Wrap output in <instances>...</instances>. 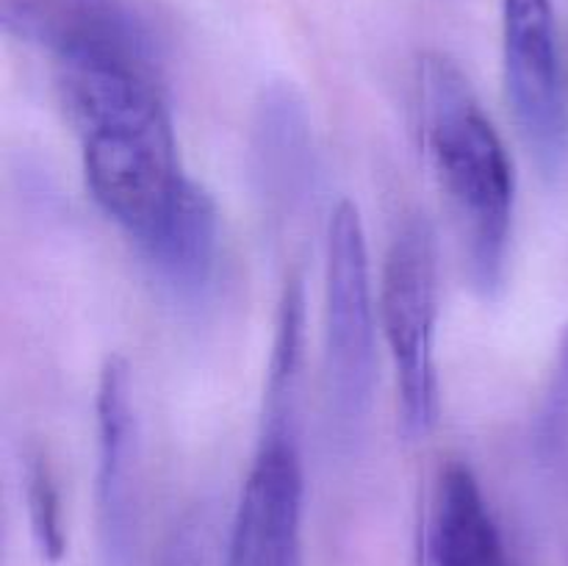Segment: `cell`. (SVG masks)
Listing matches in <instances>:
<instances>
[{"mask_svg":"<svg viewBox=\"0 0 568 566\" xmlns=\"http://www.w3.org/2000/svg\"><path fill=\"white\" fill-rule=\"evenodd\" d=\"M427 566H510L503 530L480 481L460 461L444 466L436 483Z\"/></svg>","mask_w":568,"mask_h":566,"instance_id":"30bf717a","label":"cell"},{"mask_svg":"<svg viewBox=\"0 0 568 566\" xmlns=\"http://www.w3.org/2000/svg\"><path fill=\"white\" fill-rule=\"evenodd\" d=\"M159 566H227V527L214 505H194L172 527Z\"/></svg>","mask_w":568,"mask_h":566,"instance_id":"7c38bea8","label":"cell"},{"mask_svg":"<svg viewBox=\"0 0 568 566\" xmlns=\"http://www.w3.org/2000/svg\"><path fill=\"white\" fill-rule=\"evenodd\" d=\"M419 114L427 159L464 236L471 286L480 297H499L514 236V161L469 75L449 55H422Z\"/></svg>","mask_w":568,"mask_h":566,"instance_id":"7a4b0ae2","label":"cell"},{"mask_svg":"<svg viewBox=\"0 0 568 566\" xmlns=\"http://www.w3.org/2000/svg\"><path fill=\"white\" fill-rule=\"evenodd\" d=\"M55 81L81 137L87 189L100 211L142 247L192 183L178 159L155 64L64 61Z\"/></svg>","mask_w":568,"mask_h":566,"instance_id":"6da1fadb","label":"cell"},{"mask_svg":"<svg viewBox=\"0 0 568 566\" xmlns=\"http://www.w3.org/2000/svg\"><path fill=\"white\" fill-rule=\"evenodd\" d=\"M303 503L294 403L266 405L264 433L227 525V566H303Z\"/></svg>","mask_w":568,"mask_h":566,"instance_id":"5b68a950","label":"cell"},{"mask_svg":"<svg viewBox=\"0 0 568 566\" xmlns=\"http://www.w3.org/2000/svg\"><path fill=\"white\" fill-rule=\"evenodd\" d=\"M139 250L175 297L203 300L220 264V211L209 189L189 183L172 214Z\"/></svg>","mask_w":568,"mask_h":566,"instance_id":"8fae6325","label":"cell"},{"mask_svg":"<svg viewBox=\"0 0 568 566\" xmlns=\"http://www.w3.org/2000/svg\"><path fill=\"white\" fill-rule=\"evenodd\" d=\"M311 122L303 98L288 83H270L255 109L253 175L266 209L288 211L311 183Z\"/></svg>","mask_w":568,"mask_h":566,"instance_id":"9c48e42d","label":"cell"},{"mask_svg":"<svg viewBox=\"0 0 568 566\" xmlns=\"http://www.w3.org/2000/svg\"><path fill=\"white\" fill-rule=\"evenodd\" d=\"M438 255L425 216H410L388 247L381 281V322L397 372L405 436L430 433L438 408L436 383Z\"/></svg>","mask_w":568,"mask_h":566,"instance_id":"277c9868","label":"cell"},{"mask_svg":"<svg viewBox=\"0 0 568 566\" xmlns=\"http://www.w3.org/2000/svg\"><path fill=\"white\" fill-rule=\"evenodd\" d=\"M325 386L333 433L353 444L375 392V294L364 220L353 200H342L327 225Z\"/></svg>","mask_w":568,"mask_h":566,"instance_id":"3957f363","label":"cell"},{"mask_svg":"<svg viewBox=\"0 0 568 566\" xmlns=\"http://www.w3.org/2000/svg\"><path fill=\"white\" fill-rule=\"evenodd\" d=\"M505 92L544 178L568 164V98L552 0H503Z\"/></svg>","mask_w":568,"mask_h":566,"instance_id":"8992f818","label":"cell"},{"mask_svg":"<svg viewBox=\"0 0 568 566\" xmlns=\"http://www.w3.org/2000/svg\"><path fill=\"white\" fill-rule=\"evenodd\" d=\"M532 444L538 458L547 464L564 458L568 449V325L555 350V364L532 427Z\"/></svg>","mask_w":568,"mask_h":566,"instance_id":"5bb4252c","label":"cell"},{"mask_svg":"<svg viewBox=\"0 0 568 566\" xmlns=\"http://www.w3.org/2000/svg\"><path fill=\"white\" fill-rule=\"evenodd\" d=\"M125 358H105L98 381V533L105 566H136L139 486L136 411Z\"/></svg>","mask_w":568,"mask_h":566,"instance_id":"52a82bcc","label":"cell"},{"mask_svg":"<svg viewBox=\"0 0 568 566\" xmlns=\"http://www.w3.org/2000/svg\"><path fill=\"white\" fill-rule=\"evenodd\" d=\"M26 505L39 555L50 560V564H59L67 549L64 525H61L59 486H55L50 464L39 453L31 455L26 466Z\"/></svg>","mask_w":568,"mask_h":566,"instance_id":"4fadbf2b","label":"cell"},{"mask_svg":"<svg viewBox=\"0 0 568 566\" xmlns=\"http://www.w3.org/2000/svg\"><path fill=\"white\" fill-rule=\"evenodd\" d=\"M9 37L64 61L122 59L155 64L153 39L120 0H0Z\"/></svg>","mask_w":568,"mask_h":566,"instance_id":"ba28073f","label":"cell"}]
</instances>
